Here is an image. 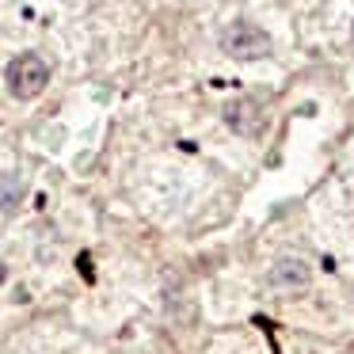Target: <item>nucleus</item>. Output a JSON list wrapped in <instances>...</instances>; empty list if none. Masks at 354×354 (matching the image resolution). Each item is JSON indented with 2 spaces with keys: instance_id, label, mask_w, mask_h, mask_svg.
Here are the masks:
<instances>
[{
  "instance_id": "nucleus-1",
  "label": "nucleus",
  "mask_w": 354,
  "mask_h": 354,
  "mask_svg": "<svg viewBox=\"0 0 354 354\" xmlns=\"http://www.w3.org/2000/svg\"><path fill=\"white\" fill-rule=\"evenodd\" d=\"M4 84H8L12 100H35V95H42V92H46V84H50L46 57H39V54L12 57L8 69H4Z\"/></svg>"
},
{
  "instance_id": "nucleus-2",
  "label": "nucleus",
  "mask_w": 354,
  "mask_h": 354,
  "mask_svg": "<svg viewBox=\"0 0 354 354\" xmlns=\"http://www.w3.org/2000/svg\"><path fill=\"white\" fill-rule=\"evenodd\" d=\"M221 54L236 57V62H259L270 54V35L252 19H232L221 31Z\"/></svg>"
},
{
  "instance_id": "nucleus-3",
  "label": "nucleus",
  "mask_w": 354,
  "mask_h": 354,
  "mask_svg": "<svg viewBox=\"0 0 354 354\" xmlns=\"http://www.w3.org/2000/svg\"><path fill=\"white\" fill-rule=\"evenodd\" d=\"M225 126L248 141H259L270 130V111L267 103L252 100V95H236V100L225 103Z\"/></svg>"
},
{
  "instance_id": "nucleus-4",
  "label": "nucleus",
  "mask_w": 354,
  "mask_h": 354,
  "mask_svg": "<svg viewBox=\"0 0 354 354\" xmlns=\"http://www.w3.org/2000/svg\"><path fill=\"white\" fill-rule=\"evenodd\" d=\"M308 282H313V267L301 255H278L267 270V286L274 290H305Z\"/></svg>"
},
{
  "instance_id": "nucleus-5",
  "label": "nucleus",
  "mask_w": 354,
  "mask_h": 354,
  "mask_svg": "<svg viewBox=\"0 0 354 354\" xmlns=\"http://www.w3.org/2000/svg\"><path fill=\"white\" fill-rule=\"evenodd\" d=\"M19 198H24V176H16V171H4V217L16 214Z\"/></svg>"
},
{
  "instance_id": "nucleus-6",
  "label": "nucleus",
  "mask_w": 354,
  "mask_h": 354,
  "mask_svg": "<svg viewBox=\"0 0 354 354\" xmlns=\"http://www.w3.org/2000/svg\"><path fill=\"white\" fill-rule=\"evenodd\" d=\"M351 39H354V27H351Z\"/></svg>"
}]
</instances>
